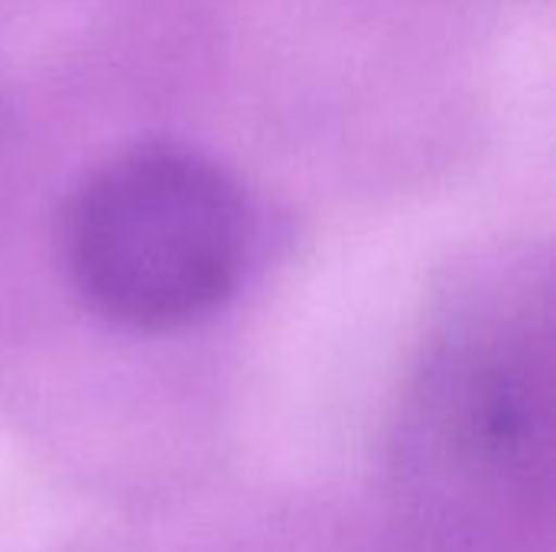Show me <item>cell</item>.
<instances>
[{
	"instance_id": "obj_1",
	"label": "cell",
	"mask_w": 556,
	"mask_h": 552,
	"mask_svg": "<svg viewBox=\"0 0 556 552\" xmlns=\"http://www.w3.org/2000/svg\"><path fill=\"white\" fill-rule=\"evenodd\" d=\"M248 254L244 202L208 159L140 146L104 163L75 195L65 260L104 319L166 332L208 316L235 290Z\"/></svg>"
}]
</instances>
